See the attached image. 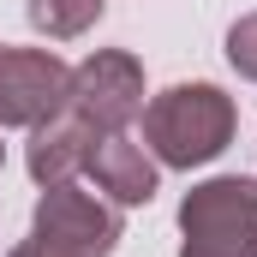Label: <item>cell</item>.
Wrapping results in <instances>:
<instances>
[{
	"label": "cell",
	"mask_w": 257,
	"mask_h": 257,
	"mask_svg": "<svg viewBox=\"0 0 257 257\" xmlns=\"http://www.w3.org/2000/svg\"><path fill=\"white\" fill-rule=\"evenodd\" d=\"M233 96L215 84H174L144 108V144L168 168H203L233 144Z\"/></svg>",
	"instance_id": "obj_1"
},
{
	"label": "cell",
	"mask_w": 257,
	"mask_h": 257,
	"mask_svg": "<svg viewBox=\"0 0 257 257\" xmlns=\"http://www.w3.org/2000/svg\"><path fill=\"white\" fill-rule=\"evenodd\" d=\"M180 257H257V186L239 174L203 180L180 203Z\"/></svg>",
	"instance_id": "obj_2"
},
{
	"label": "cell",
	"mask_w": 257,
	"mask_h": 257,
	"mask_svg": "<svg viewBox=\"0 0 257 257\" xmlns=\"http://www.w3.org/2000/svg\"><path fill=\"white\" fill-rule=\"evenodd\" d=\"M66 108L84 114L90 126L102 132H126L144 114V66L126 48H102L72 72V90H66Z\"/></svg>",
	"instance_id": "obj_3"
},
{
	"label": "cell",
	"mask_w": 257,
	"mask_h": 257,
	"mask_svg": "<svg viewBox=\"0 0 257 257\" xmlns=\"http://www.w3.org/2000/svg\"><path fill=\"white\" fill-rule=\"evenodd\" d=\"M72 66L54 48H6L0 42V126H42L66 108Z\"/></svg>",
	"instance_id": "obj_4"
},
{
	"label": "cell",
	"mask_w": 257,
	"mask_h": 257,
	"mask_svg": "<svg viewBox=\"0 0 257 257\" xmlns=\"http://www.w3.org/2000/svg\"><path fill=\"white\" fill-rule=\"evenodd\" d=\"M36 239L60 245L72 257H108L120 245V215L108 203H96L90 192H78L72 180L66 186H42L36 203Z\"/></svg>",
	"instance_id": "obj_5"
},
{
	"label": "cell",
	"mask_w": 257,
	"mask_h": 257,
	"mask_svg": "<svg viewBox=\"0 0 257 257\" xmlns=\"http://www.w3.org/2000/svg\"><path fill=\"white\" fill-rule=\"evenodd\" d=\"M30 132H36L30 138V174H36V186H66L72 174L90 168V150L102 144V132L90 126L84 114H72V108L48 114L42 126H30Z\"/></svg>",
	"instance_id": "obj_6"
},
{
	"label": "cell",
	"mask_w": 257,
	"mask_h": 257,
	"mask_svg": "<svg viewBox=\"0 0 257 257\" xmlns=\"http://www.w3.org/2000/svg\"><path fill=\"white\" fill-rule=\"evenodd\" d=\"M84 174L96 180V192H108L114 203H150L156 197V162H150L144 144H132L126 132H108L90 150V168Z\"/></svg>",
	"instance_id": "obj_7"
},
{
	"label": "cell",
	"mask_w": 257,
	"mask_h": 257,
	"mask_svg": "<svg viewBox=\"0 0 257 257\" xmlns=\"http://www.w3.org/2000/svg\"><path fill=\"white\" fill-rule=\"evenodd\" d=\"M24 12H30V24H36L42 36L66 42V36H84V30L108 12V0H30Z\"/></svg>",
	"instance_id": "obj_8"
},
{
	"label": "cell",
	"mask_w": 257,
	"mask_h": 257,
	"mask_svg": "<svg viewBox=\"0 0 257 257\" xmlns=\"http://www.w3.org/2000/svg\"><path fill=\"white\" fill-rule=\"evenodd\" d=\"M227 60H233L239 78H251V84H257V12H245V18L227 30Z\"/></svg>",
	"instance_id": "obj_9"
},
{
	"label": "cell",
	"mask_w": 257,
	"mask_h": 257,
	"mask_svg": "<svg viewBox=\"0 0 257 257\" xmlns=\"http://www.w3.org/2000/svg\"><path fill=\"white\" fill-rule=\"evenodd\" d=\"M12 257H72V251H60V245H48V239H36V233H30V239H24Z\"/></svg>",
	"instance_id": "obj_10"
}]
</instances>
